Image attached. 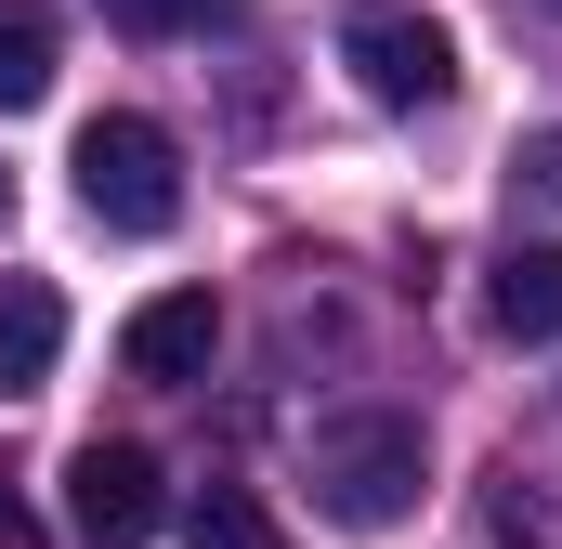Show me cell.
<instances>
[{"mask_svg":"<svg viewBox=\"0 0 562 549\" xmlns=\"http://www.w3.org/2000/svg\"><path fill=\"white\" fill-rule=\"evenodd\" d=\"M419 418L393 406H353V418H314V497H327V524H353V537H393L406 511H419Z\"/></svg>","mask_w":562,"mask_h":549,"instance_id":"1","label":"cell"},{"mask_svg":"<svg viewBox=\"0 0 562 549\" xmlns=\"http://www.w3.org/2000/svg\"><path fill=\"white\" fill-rule=\"evenodd\" d=\"M79 210L105 236H170L183 223V144L157 132V119H132V105H105L79 132Z\"/></svg>","mask_w":562,"mask_h":549,"instance_id":"2","label":"cell"},{"mask_svg":"<svg viewBox=\"0 0 562 549\" xmlns=\"http://www.w3.org/2000/svg\"><path fill=\"white\" fill-rule=\"evenodd\" d=\"M340 66L367 79V105H445L458 92V40L406 13V0H367V13H340Z\"/></svg>","mask_w":562,"mask_h":549,"instance_id":"3","label":"cell"},{"mask_svg":"<svg viewBox=\"0 0 562 549\" xmlns=\"http://www.w3.org/2000/svg\"><path fill=\"white\" fill-rule=\"evenodd\" d=\"M66 511H79V537H144V524H157V458H144V445H79V458H66Z\"/></svg>","mask_w":562,"mask_h":549,"instance_id":"4","label":"cell"},{"mask_svg":"<svg viewBox=\"0 0 562 549\" xmlns=\"http://www.w3.org/2000/svg\"><path fill=\"white\" fill-rule=\"evenodd\" d=\"M210 340H223L210 288H170V301H144L132 327H119V367H132V380H196V367H210Z\"/></svg>","mask_w":562,"mask_h":549,"instance_id":"5","label":"cell"},{"mask_svg":"<svg viewBox=\"0 0 562 549\" xmlns=\"http://www.w3.org/2000/svg\"><path fill=\"white\" fill-rule=\"evenodd\" d=\"M53 354H66V301H53V274H0V393H40Z\"/></svg>","mask_w":562,"mask_h":549,"instance_id":"6","label":"cell"},{"mask_svg":"<svg viewBox=\"0 0 562 549\" xmlns=\"http://www.w3.org/2000/svg\"><path fill=\"white\" fill-rule=\"evenodd\" d=\"M484 327H497V340H562V249H497Z\"/></svg>","mask_w":562,"mask_h":549,"instance_id":"7","label":"cell"},{"mask_svg":"<svg viewBox=\"0 0 562 549\" xmlns=\"http://www.w3.org/2000/svg\"><path fill=\"white\" fill-rule=\"evenodd\" d=\"M53 53H66L53 13H40V0H0V105H40V92H53Z\"/></svg>","mask_w":562,"mask_h":549,"instance_id":"8","label":"cell"},{"mask_svg":"<svg viewBox=\"0 0 562 549\" xmlns=\"http://www.w3.org/2000/svg\"><path fill=\"white\" fill-rule=\"evenodd\" d=\"M183 524H196V549H288V524L249 497V484H196V497H183Z\"/></svg>","mask_w":562,"mask_h":549,"instance_id":"9","label":"cell"},{"mask_svg":"<svg viewBox=\"0 0 562 549\" xmlns=\"http://www.w3.org/2000/svg\"><path fill=\"white\" fill-rule=\"evenodd\" d=\"M510 197H537V210H562V119H550V132H524V144H510Z\"/></svg>","mask_w":562,"mask_h":549,"instance_id":"10","label":"cell"},{"mask_svg":"<svg viewBox=\"0 0 562 549\" xmlns=\"http://www.w3.org/2000/svg\"><path fill=\"white\" fill-rule=\"evenodd\" d=\"M223 0H105V26H132V40H183V26H210Z\"/></svg>","mask_w":562,"mask_h":549,"instance_id":"11","label":"cell"},{"mask_svg":"<svg viewBox=\"0 0 562 549\" xmlns=\"http://www.w3.org/2000/svg\"><path fill=\"white\" fill-rule=\"evenodd\" d=\"M0 537H13V497H0Z\"/></svg>","mask_w":562,"mask_h":549,"instance_id":"12","label":"cell"},{"mask_svg":"<svg viewBox=\"0 0 562 549\" xmlns=\"http://www.w3.org/2000/svg\"><path fill=\"white\" fill-rule=\"evenodd\" d=\"M0 210H13V183H0Z\"/></svg>","mask_w":562,"mask_h":549,"instance_id":"13","label":"cell"},{"mask_svg":"<svg viewBox=\"0 0 562 549\" xmlns=\"http://www.w3.org/2000/svg\"><path fill=\"white\" fill-rule=\"evenodd\" d=\"M550 13H562V0H550Z\"/></svg>","mask_w":562,"mask_h":549,"instance_id":"14","label":"cell"}]
</instances>
